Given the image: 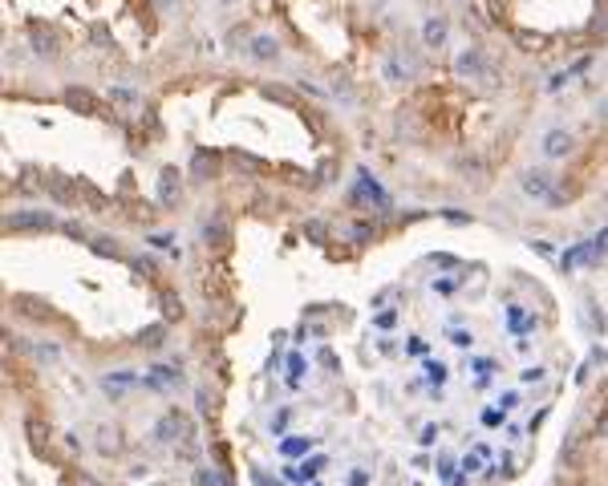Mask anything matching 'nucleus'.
<instances>
[{
	"label": "nucleus",
	"mask_w": 608,
	"mask_h": 486,
	"mask_svg": "<svg viewBox=\"0 0 608 486\" xmlns=\"http://www.w3.org/2000/svg\"><path fill=\"white\" fill-rule=\"evenodd\" d=\"M203 235H207V239L215 243V248H223V243H227V227H223L219 219H211L207 227H203Z\"/></svg>",
	"instance_id": "nucleus-20"
},
{
	"label": "nucleus",
	"mask_w": 608,
	"mask_h": 486,
	"mask_svg": "<svg viewBox=\"0 0 608 486\" xmlns=\"http://www.w3.org/2000/svg\"><path fill=\"white\" fill-rule=\"evenodd\" d=\"M154 385H179V373H175V369H163V365H159V369H154Z\"/></svg>",
	"instance_id": "nucleus-25"
},
{
	"label": "nucleus",
	"mask_w": 608,
	"mask_h": 486,
	"mask_svg": "<svg viewBox=\"0 0 608 486\" xmlns=\"http://www.w3.org/2000/svg\"><path fill=\"white\" fill-rule=\"evenodd\" d=\"M65 486H97V478H90L86 470H65V478H61Z\"/></svg>",
	"instance_id": "nucleus-21"
},
{
	"label": "nucleus",
	"mask_w": 608,
	"mask_h": 486,
	"mask_svg": "<svg viewBox=\"0 0 608 486\" xmlns=\"http://www.w3.org/2000/svg\"><path fill=\"white\" fill-rule=\"evenodd\" d=\"M483 4H487V13H491V21H495V24H503V21H507V4H503V0H483Z\"/></svg>",
	"instance_id": "nucleus-23"
},
{
	"label": "nucleus",
	"mask_w": 608,
	"mask_h": 486,
	"mask_svg": "<svg viewBox=\"0 0 608 486\" xmlns=\"http://www.w3.org/2000/svg\"><path fill=\"white\" fill-rule=\"evenodd\" d=\"M29 41L37 45V53H45V57H53V53H57V33H53L49 24H41V21L29 24Z\"/></svg>",
	"instance_id": "nucleus-5"
},
{
	"label": "nucleus",
	"mask_w": 608,
	"mask_h": 486,
	"mask_svg": "<svg viewBox=\"0 0 608 486\" xmlns=\"http://www.w3.org/2000/svg\"><path fill=\"white\" fill-rule=\"evenodd\" d=\"M199 401H203V414H215V394H211V389H199Z\"/></svg>",
	"instance_id": "nucleus-30"
},
{
	"label": "nucleus",
	"mask_w": 608,
	"mask_h": 486,
	"mask_svg": "<svg viewBox=\"0 0 608 486\" xmlns=\"http://www.w3.org/2000/svg\"><path fill=\"white\" fill-rule=\"evenodd\" d=\"M97 450H106V454H118L122 450V442H118V430H97Z\"/></svg>",
	"instance_id": "nucleus-19"
},
{
	"label": "nucleus",
	"mask_w": 608,
	"mask_h": 486,
	"mask_svg": "<svg viewBox=\"0 0 608 486\" xmlns=\"http://www.w3.org/2000/svg\"><path fill=\"white\" fill-rule=\"evenodd\" d=\"M223 4H232V0H223Z\"/></svg>",
	"instance_id": "nucleus-41"
},
{
	"label": "nucleus",
	"mask_w": 608,
	"mask_h": 486,
	"mask_svg": "<svg viewBox=\"0 0 608 486\" xmlns=\"http://www.w3.org/2000/svg\"><path fill=\"white\" fill-rule=\"evenodd\" d=\"M248 45H252V57H256V61H276V53H280L276 37H252Z\"/></svg>",
	"instance_id": "nucleus-12"
},
{
	"label": "nucleus",
	"mask_w": 608,
	"mask_h": 486,
	"mask_svg": "<svg viewBox=\"0 0 608 486\" xmlns=\"http://www.w3.org/2000/svg\"><path fill=\"white\" fill-rule=\"evenodd\" d=\"M232 162H235V166H243V170H256V175L268 170V162H264V159H252V154H243V150H232Z\"/></svg>",
	"instance_id": "nucleus-18"
},
{
	"label": "nucleus",
	"mask_w": 608,
	"mask_h": 486,
	"mask_svg": "<svg viewBox=\"0 0 608 486\" xmlns=\"http://www.w3.org/2000/svg\"><path fill=\"white\" fill-rule=\"evenodd\" d=\"M308 450H312V442H308V438H288V442H284V454H288V458H292V454L301 458V454H308Z\"/></svg>",
	"instance_id": "nucleus-22"
},
{
	"label": "nucleus",
	"mask_w": 608,
	"mask_h": 486,
	"mask_svg": "<svg viewBox=\"0 0 608 486\" xmlns=\"http://www.w3.org/2000/svg\"><path fill=\"white\" fill-rule=\"evenodd\" d=\"M159 199H163L166 207H175L183 199V183H179V170L175 166H166L163 175H159Z\"/></svg>",
	"instance_id": "nucleus-4"
},
{
	"label": "nucleus",
	"mask_w": 608,
	"mask_h": 486,
	"mask_svg": "<svg viewBox=\"0 0 608 486\" xmlns=\"http://www.w3.org/2000/svg\"><path fill=\"white\" fill-rule=\"evenodd\" d=\"M195 486H215V478H211L207 470H199V474H195Z\"/></svg>",
	"instance_id": "nucleus-36"
},
{
	"label": "nucleus",
	"mask_w": 608,
	"mask_h": 486,
	"mask_svg": "<svg viewBox=\"0 0 608 486\" xmlns=\"http://www.w3.org/2000/svg\"><path fill=\"white\" fill-rule=\"evenodd\" d=\"M264 93H268V97H276V102H292V93H288V90H280V86H268Z\"/></svg>",
	"instance_id": "nucleus-32"
},
{
	"label": "nucleus",
	"mask_w": 608,
	"mask_h": 486,
	"mask_svg": "<svg viewBox=\"0 0 608 486\" xmlns=\"http://www.w3.org/2000/svg\"><path fill=\"white\" fill-rule=\"evenodd\" d=\"M94 252H102V255H110V259H114V255H118V239L102 235V239H94Z\"/></svg>",
	"instance_id": "nucleus-24"
},
{
	"label": "nucleus",
	"mask_w": 608,
	"mask_h": 486,
	"mask_svg": "<svg viewBox=\"0 0 608 486\" xmlns=\"http://www.w3.org/2000/svg\"><path fill=\"white\" fill-rule=\"evenodd\" d=\"M4 227H8V232H24V227H53V215H49V211H17V215H8V219H4Z\"/></svg>",
	"instance_id": "nucleus-3"
},
{
	"label": "nucleus",
	"mask_w": 608,
	"mask_h": 486,
	"mask_svg": "<svg viewBox=\"0 0 608 486\" xmlns=\"http://www.w3.org/2000/svg\"><path fill=\"white\" fill-rule=\"evenodd\" d=\"M394 324H398V312H381L377 316V328H394Z\"/></svg>",
	"instance_id": "nucleus-33"
},
{
	"label": "nucleus",
	"mask_w": 608,
	"mask_h": 486,
	"mask_svg": "<svg viewBox=\"0 0 608 486\" xmlns=\"http://www.w3.org/2000/svg\"><path fill=\"white\" fill-rule=\"evenodd\" d=\"M134 268H138V272H142L146 280H154V276H159V268H154L150 259H134Z\"/></svg>",
	"instance_id": "nucleus-29"
},
{
	"label": "nucleus",
	"mask_w": 608,
	"mask_h": 486,
	"mask_svg": "<svg viewBox=\"0 0 608 486\" xmlns=\"http://www.w3.org/2000/svg\"><path fill=\"white\" fill-rule=\"evenodd\" d=\"M483 421H487V426H499V421H503V414H499V410H487V414H483Z\"/></svg>",
	"instance_id": "nucleus-37"
},
{
	"label": "nucleus",
	"mask_w": 608,
	"mask_h": 486,
	"mask_svg": "<svg viewBox=\"0 0 608 486\" xmlns=\"http://www.w3.org/2000/svg\"><path fill=\"white\" fill-rule=\"evenodd\" d=\"M446 21L442 17H426V24H422V41H426V49H442L446 45Z\"/></svg>",
	"instance_id": "nucleus-9"
},
{
	"label": "nucleus",
	"mask_w": 608,
	"mask_h": 486,
	"mask_svg": "<svg viewBox=\"0 0 608 486\" xmlns=\"http://www.w3.org/2000/svg\"><path fill=\"white\" fill-rule=\"evenodd\" d=\"M146 243H150V248H159V252H163V248H170V243H175V235H170V232H166V235H150V239H146Z\"/></svg>",
	"instance_id": "nucleus-28"
},
{
	"label": "nucleus",
	"mask_w": 608,
	"mask_h": 486,
	"mask_svg": "<svg viewBox=\"0 0 608 486\" xmlns=\"http://www.w3.org/2000/svg\"><path fill=\"white\" fill-rule=\"evenodd\" d=\"M430 381H446V369H442V365H430Z\"/></svg>",
	"instance_id": "nucleus-39"
},
{
	"label": "nucleus",
	"mask_w": 608,
	"mask_h": 486,
	"mask_svg": "<svg viewBox=\"0 0 608 486\" xmlns=\"http://www.w3.org/2000/svg\"><path fill=\"white\" fill-rule=\"evenodd\" d=\"M454 70H458V77H474V73H487V61H483L479 49H467V53L454 61Z\"/></svg>",
	"instance_id": "nucleus-10"
},
{
	"label": "nucleus",
	"mask_w": 608,
	"mask_h": 486,
	"mask_svg": "<svg viewBox=\"0 0 608 486\" xmlns=\"http://www.w3.org/2000/svg\"><path fill=\"white\" fill-rule=\"evenodd\" d=\"M179 434H187V421H183L179 410H170V414L154 426V438H159V442H179Z\"/></svg>",
	"instance_id": "nucleus-7"
},
{
	"label": "nucleus",
	"mask_w": 608,
	"mask_h": 486,
	"mask_svg": "<svg viewBox=\"0 0 608 486\" xmlns=\"http://www.w3.org/2000/svg\"><path fill=\"white\" fill-rule=\"evenodd\" d=\"M365 239H374V227L369 223H357L353 227V243H365Z\"/></svg>",
	"instance_id": "nucleus-26"
},
{
	"label": "nucleus",
	"mask_w": 608,
	"mask_h": 486,
	"mask_svg": "<svg viewBox=\"0 0 608 486\" xmlns=\"http://www.w3.org/2000/svg\"><path fill=\"white\" fill-rule=\"evenodd\" d=\"M191 175H195L199 183H211V179L219 175V154H211V150H199V154L191 159Z\"/></svg>",
	"instance_id": "nucleus-6"
},
{
	"label": "nucleus",
	"mask_w": 608,
	"mask_h": 486,
	"mask_svg": "<svg viewBox=\"0 0 608 486\" xmlns=\"http://www.w3.org/2000/svg\"><path fill=\"white\" fill-rule=\"evenodd\" d=\"M24 434H29V446H33L41 458H53V430H49V421H41V417H29Z\"/></svg>",
	"instance_id": "nucleus-2"
},
{
	"label": "nucleus",
	"mask_w": 608,
	"mask_h": 486,
	"mask_svg": "<svg viewBox=\"0 0 608 486\" xmlns=\"http://www.w3.org/2000/svg\"><path fill=\"white\" fill-rule=\"evenodd\" d=\"M450 341H454V345H463V348H470V345H474V337H470L467 328H458V332H454Z\"/></svg>",
	"instance_id": "nucleus-31"
},
{
	"label": "nucleus",
	"mask_w": 608,
	"mask_h": 486,
	"mask_svg": "<svg viewBox=\"0 0 608 486\" xmlns=\"http://www.w3.org/2000/svg\"><path fill=\"white\" fill-rule=\"evenodd\" d=\"M134 381H138V377H134L130 369H118V373H110V377H102V389H110V394L118 397L126 385H134Z\"/></svg>",
	"instance_id": "nucleus-14"
},
{
	"label": "nucleus",
	"mask_w": 608,
	"mask_h": 486,
	"mask_svg": "<svg viewBox=\"0 0 608 486\" xmlns=\"http://www.w3.org/2000/svg\"><path fill=\"white\" fill-rule=\"evenodd\" d=\"M163 337H166L163 324H150V328H142V332H138V345L142 348H154V345H163Z\"/></svg>",
	"instance_id": "nucleus-17"
},
{
	"label": "nucleus",
	"mask_w": 608,
	"mask_h": 486,
	"mask_svg": "<svg viewBox=\"0 0 608 486\" xmlns=\"http://www.w3.org/2000/svg\"><path fill=\"white\" fill-rule=\"evenodd\" d=\"M159 304H163V316H166L170 324L183 316V304H179V296H175V292H163V296H159Z\"/></svg>",
	"instance_id": "nucleus-16"
},
{
	"label": "nucleus",
	"mask_w": 608,
	"mask_h": 486,
	"mask_svg": "<svg viewBox=\"0 0 608 486\" xmlns=\"http://www.w3.org/2000/svg\"><path fill=\"white\" fill-rule=\"evenodd\" d=\"M523 191H527V195H552V179H547L543 170H527V175H523Z\"/></svg>",
	"instance_id": "nucleus-13"
},
{
	"label": "nucleus",
	"mask_w": 608,
	"mask_h": 486,
	"mask_svg": "<svg viewBox=\"0 0 608 486\" xmlns=\"http://www.w3.org/2000/svg\"><path fill=\"white\" fill-rule=\"evenodd\" d=\"M304 232L312 235V239H325V227H321V223H308V227H304Z\"/></svg>",
	"instance_id": "nucleus-38"
},
{
	"label": "nucleus",
	"mask_w": 608,
	"mask_h": 486,
	"mask_svg": "<svg viewBox=\"0 0 608 486\" xmlns=\"http://www.w3.org/2000/svg\"><path fill=\"white\" fill-rule=\"evenodd\" d=\"M317 470H321V458L304 462L301 470H284V478H288V483H308V478H317Z\"/></svg>",
	"instance_id": "nucleus-15"
},
{
	"label": "nucleus",
	"mask_w": 608,
	"mask_h": 486,
	"mask_svg": "<svg viewBox=\"0 0 608 486\" xmlns=\"http://www.w3.org/2000/svg\"><path fill=\"white\" fill-rule=\"evenodd\" d=\"M65 106H70L73 114H86V118H114V110L102 106L97 93L86 90V86H70V90H65Z\"/></svg>",
	"instance_id": "nucleus-1"
},
{
	"label": "nucleus",
	"mask_w": 608,
	"mask_h": 486,
	"mask_svg": "<svg viewBox=\"0 0 608 486\" xmlns=\"http://www.w3.org/2000/svg\"><path fill=\"white\" fill-rule=\"evenodd\" d=\"M515 41L527 49V53H543V49L552 45V37H547V33H536V29H519V33H515Z\"/></svg>",
	"instance_id": "nucleus-11"
},
{
	"label": "nucleus",
	"mask_w": 608,
	"mask_h": 486,
	"mask_svg": "<svg viewBox=\"0 0 608 486\" xmlns=\"http://www.w3.org/2000/svg\"><path fill=\"white\" fill-rule=\"evenodd\" d=\"M596 252H608V232H600V239H596Z\"/></svg>",
	"instance_id": "nucleus-40"
},
{
	"label": "nucleus",
	"mask_w": 608,
	"mask_h": 486,
	"mask_svg": "<svg viewBox=\"0 0 608 486\" xmlns=\"http://www.w3.org/2000/svg\"><path fill=\"white\" fill-rule=\"evenodd\" d=\"M543 150L552 154V159H568L572 150H576V142L568 130H552V134H543Z\"/></svg>",
	"instance_id": "nucleus-8"
},
{
	"label": "nucleus",
	"mask_w": 608,
	"mask_h": 486,
	"mask_svg": "<svg viewBox=\"0 0 608 486\" xmlns=\"http://www.w3.org/2000/svg\"><path fill=\"white\" fill-rule=\"evenodd\" d=\"M256 483H259V486H280V478H272V474H264V470H259Z\"/></svg>",
	"instance_id": "nucleus-35"
},
{
	"label": "nucleus",
	"mask_w": 608,
	"mask_h": 486,
	"mask_svg": "<svg viewBox=\"0 0 608 486\" xmlns=\"http://www.w3.org/2000/svg\"><path fill=\"white\" fill-rule=\"evenodd\" d=\"M288 377H292V381H301V377H304V361H301V357H288Z\"/></svg>",
	"instance_id": "nucleus-27"
},
{
	"label": "nucleus",
	"mask_w": 608,
	"mask_h": 486,
	"mask_svg": "<svg viewBox=\"0 0 608 486\" xmlns=\"http://www.w3.org/2000/svg\"><path fill=\"white\" fill-rule=\"evenodd\" d=\"M349 483H353V486H365V483H369V470H353Z\"/></svg>",
	"instance_id": "nucleus-34"
}]
</instances>
